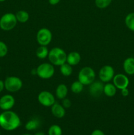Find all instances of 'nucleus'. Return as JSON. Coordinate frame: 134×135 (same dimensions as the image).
I'll return each instance as SVG.
<instances>
[{
	"mask_svg": "<svg viewBox=\"0 0 134 135\" xmlns=\"http://www.w3.org/2000/svg\"><path fill=\"white\" fill-rule=\"evenodd\" d=\"M125 24L129 30L134 32V12L127 15L125 18Z\"/></svg>",
	"mask_w": 134,
	"mask_h": 135,
	"instance_id": "obj_20",
	"label": "nucleus"
},
{
	"mask_svg": "<svg viewBox=\"0 0 134 135\" xmlns=\"http://www.w3.org/2000/svg\"><path fill=\"white\" fill-rule=\"evenodd\" d=\"M34 135H45V134L43 132H38V133H35Z\"/></svg>",
	"mask_w": 134,
	"mask_h": 135,
	"instance_id": "obj_32",
	"label": "nucleus"
},
{
	"mask_svg": "<svg viewBox=\"0 0 134 135\" xmlns=\"http://www.w3.org/2000/svg\"><path fill=\"white\" fill-rule=\"evenodd\" d=\"M60 0H49V3L51 5H55L60 2Z\"/></svg>",
	"mask_w": 134,
	"mask_h": 135,
	"instance_id": "obj_30",
	"label": "nucleus"
},
{
	"mask_svg": "<svg viewBox=\"0 0 134 135\" xmlns=\"http://www.w3.org/2000/svg\"><path fill=\"white\" fill-rule=\"evenodd\" d=\"M51 113L56 118H63L65 115L66 111L61 104L55 102L51 106Z\"/></svg>",
	"mask_w": 134,
	"mask_h": 135,
	"instance_id": "obj_13",
	"label": "nucleus"
},
{
	"mask_svg": "<svg viewBox=\"0 0 134 135\" xmlns=\"http://www.w3.org/2000/svg\"><path fill=\"white\" fill-rule=\"evenodd\" d=\"M15 104L14 98L11 94H5L0 98V109L3 111L11 110Z\"/></svg>",
	"mask_w": 134,
	"mask_h": 135,
	"instance_id": "obj_11",
	"label": "nucleus"
},
{
	"mask_svg": "<svg viewBox=\"0 0 134 135\" xmlns=\"http://www.w3.org/2000/svg\"><path fill=\"white\" fill-rule=\"evenodd\" d=\"M91 135H105V134L101 130H99V129H95V130H94L93 132H92L91 134Z\"/></svg>",
	"mask_w": 134,
	"mask_h": 135,
	"instance_id": "obj_28",
	"label": "nucleus"
},
{
	"mask_svg": "<svg viewBox=\"0 0 134 135\" xmlns=\"http://www.w3.org/2000/svg\"><path fill=\"white\" fill-rule=\"evenodd\" d=\"M15 15L7 13L0 18V28L4 31H9L14 28L17 23Z\"/></svg>",
	"mask_w": 134,
	"mask_h": 135,
	"instance_id": "obj_3",
	"label": "nucleus"
},
{
	"mask_svg": "<svg viewBox=\"0 0 134 135\" xmlns=\"http://www.w3.org/2000/svg\"><path fill=\"white\" fill-rule=\"evenodd\" d=\"M5 88L10 92H15L20 90L22 87V81L20 78L14 76H8L4 81Z\"/></svg>",
	"mask_w": 134,
	"mask_h": 135,
	"instance_id": "obj_6",
	"label": "nucleus"
},
{
	"mask_svg": "<svg viewBox=\"0 0 134 135\" xmlns=\"http://www.w3.org/2000/svg\"><path fill=\"white\" fill-rule=\"evenodd\" d=\"M112 0H95V5L99 9H105L111 3Z\"/></svg>",
	"mask_w": 134,
	"mask_h": 135,
	"instance_id": "obj_25",
	"label": "nucleus"
},
{
	"mask_svg": "<svg viewBox=\"0 0 134 135\" xmlns=\"http://www.w3.org/2000/svg\"><path fill=\"white\" fill-rule=\"evenodd\" d=\"M104 84L102 81H93L89 84V94L93 97L97 98L103 93Z\"/></svg>",
	"mask_w": 134,
	"mask_h": 135,
	"instance_id": "obj_12",
	"label": "nucleus"
},
{
	"mask_svg": "<svg viewBox=\"0 0 134 135\" xmlns=\"http://www.w3.org/2000/svg\"><path fill=\"white\" fill-rule=\"evenodd\" d=\"M38 100L39 104L45 107H51L55 103L53 95L49 91H42L38 94Z\"/></svg>",
	"mask_w": 134,
	"mask_h": 135,
	"instance_id": "obj_8",
	"label": "nucleus"
},
{
	"mask_svg": "<svg viewBox=\"0 0 134 135\" xmlns=\"http://www.w3.org/2000/svg\"><path fill=\"white\" fill-rule=\"evenodd\" d=\"M63 131L61 127L57 125H53L48 130V135H62Z\"/></svg>",
	"mask_w": 134,
	"mask_h": 135,
	"instance_id": "obj_24",
	"label": "nucleus"
},
{
	"mask_svg": "<svg viewBox=\"0 0 134 135\" xmlns=\"http://www.w3.org/2000/svg\"><path fill=\"white\" fill-rule=\"evenodd\" d=\"M48 58L52 65L60 66L66 62L67 55L60 47H53L49 51Z\"/></svg>",
	"mask_w": 134,
	"mask_h": 135,
	"instance_id": "obj_2",
	"label": "nucleus"
},
{
	"mask_svg": "<svg viewBox=\"0 0 134 135\" xmlns=\"http://www.w3.org/2000/svg\"><path fill=\"white\" fill-rule=\"evenodd\" d=\"M16 18L18 22H22V23H24V22H27L29 19V14L28 12L25 11L21 10L17 12L15 14Z\"/></svg>",
	"mask_w": 134,
	"mask_h": 135,
	"instance_id": "obj_21",
	"label": "nucleus"
},
{
	"mask_svg": "<svg viewBox=\"0 0 134 135\" xmlns=\"http://www.w3.org/2000/svg\"><path fill=\"white\" fill-rule=\"evenodd\" d=\"M40 125V121L38 118H32L29 120L25 125V129L27 131H34L38 129Z\"/></svg>",
	"mask_w": 134,
	"mask_h": 135,
	"instance_id": "obj_18",
	"label": "nucleus"
},
{
	"mask_svg": "<svg viewBox=\"0 0 134 135\" xmlns=\"http://www.w3.org/2000/svg\"><path fill=\"white\" fill-rule=\"evenodd\" d=\"M62 105H63L64 108H69L72 105V102H71V101L69 99L65 98L63 99V101H62Z\"/></svg>",
	"mask_w": 134,
	"mask_h": 135,
	"instance_id": "obj_27",
	"label": "nucleus"
},
{
	"mask_svg": "<svg viewBox=\"0 0 134 135\" xmlns=\"http://www.w3.org/2000/svg\"><path fill=\"white\" fill-rule=\"evenodd\" d=\"M23 135H31V134H23Z\"/></svg>",
	"mask_w": 134,
	"mask_h": 135,
	"instance_id": "obj_34",
	"label": "nucleus"
},
{
	"mask_svg": "<svg viewBox=\"0 0 134 135\" xmlns=\"http://www.w3.org/2000/svg\"><path fill=\"white\" fill-rule=\"evenodd\" d=\"M36 38L38 44L40 46H47L52 40V33L48 28H43L38 30Z\"/></svg>",
	"mask_w": 134,
	"mask_h": 135,
	"instance_id": "obj_7",
	"label": "nucleus"
},
{
	"mask_svg": "<svg viewBox=\"0 0 134 135\" xmlns=\"http://www.w3.org/2000/svg\"><path fill=\"white\" fill-rule=\"evenodd\" d=\"M5 88V84H4V81L0 80V92H2Z\"/></svg>",
	"mask_w": 134,
	"mask_h": 135,
	"instance_id": "obj_31",
	"label": "nucleus"
},
{
	"mask_svg": "<svg viewBox=\"0 0 134 135\" xmlns=\"http://www.w3.org/2000/svg\"><path fill=\"white\" fill-rule=\"evenodd\" d=\"M81 60V55L77 51H72L67 55L66 63L72 66L78 64Z\"/></svg>",
	"mask_w": 134,
	"mask_h": 135,
	"instance_id": "obj_15",
	"label": "nucleus"
},
{
	"mask_svg": "<svg viewBox=\"0 0 134 135\" xmlns=\"http://www.w3.org/2000/svg\"><path fill=\"white\" fill-rule=\"evenodd\" d=\"M112 80L113 84L115 86L116 88L120 90L127 88L130 84V80L127 76L122 73L114 75Z\"/></svg>",
	"mask_w": 134,
	"mask_h": 135,
	"instance_id": "obj_10",
	"label": "nucleus"
},
{
	"mask_svg": "<svg viewBox=\"0 0 134 135\" xmlns=\"http://www.w3.org/2000/svg\"><path fill=\"white\" fill-rule=\"evenodd\" d=\"M72 65H69L66 62L65 63L60 66V71L63 75L65 76H69L72 73Z\"/></svg>",
	"mask_w": 134,
	"mask_h": 135,
	"instance_id": "obj_22",
	"label": "nucleus"
},
{
	"mask_svg": "<svg viewBox=\"0 0 134 135\" xmlns=\"http://www.w3.org/2000/svg\"><path fill=\"white\" fill-rule=\"evenodd\" d=\"M49 50L47 47L45 46H40L37 48L35 51V55L39 59H45L49 55Z\"/></svg>",
	"mask_w": 134,
	"mask_h": 135,
	"instance_id": "obj_19",
	"label": "nucleus"
},
{
	"mask_svg": "<svg viewBox=\"0 0 134 135\" xmlns=\"http://www.w3.org/2000/svg\"><path fill=\"white\" fill-rule=\"evenodd\" d=\"M123 69L127 75H134V58L130 57L125 59L123 63Z\"/></svg>",
	"mask_w": 134,
	"mask_h": 135,
	"instance_id": "obj_14",
	"label": "nucleus"
},
{
	"mask_svg": "<svg viewBox=\"0 0 134 135\" xmlns=\"http://www.w3.org/2000/svg\"><path fill=\"white\" fill-rule=\"evenodd\" d=\"M20 124L19 116L13 111H3L0 114V127L4 130L12 131L19 127Z\"/></svg>",
	"mask_w": 134,
	"mask_h": 135,
	"instance_id": "obj_1",
	"label": "nucleus"
},
{
	"mask_svg": "<svg viewBox=\"0 0 134 135\" xmlns=\"http://www.w3.org/2000/svg\"><path fill=\"white\" fill-rule=\"evenodd\" d=\"M0 134H1V131H0Z\"/></svg>",
	"mask_w": 134,
	"mask_h": 135,
	"instance_id": "obj_36",
	"label": "nucleus"
},
{
	"mask_svg": "<svg viewBox=\"0 0 134 135\" xmlns=\"http://www.w3.org/2000/svg\"><path fill=\"white\" fill-rule=\"evenodd\" d=\"M95 79V71L90 67H83L78 73V80L84 85H89Z\"/></svg>",
	"mask_w": 134,
	"mask_h": 135,
	"instance_id": "obj_4",
	"label": "nucleus"
},
{
	"mask_svg": "<svg viewBox=\"0 0 134 135\" xmlns=\"http://www.w3.org/2000/svg\"><path fill=\"white\" fill-rule=\"evenodd\" d=\"M0 71H1V67H0Z\"/></svg>",
	"mask_w": 134,
	"mask_h": 135,
	"instance_id": "obj_35",
	"label": "nucleus"
},
{
	"mask_svg": "<svg viewBox=\"0 0 134 135\" xmlns=\"http://www.w3.org/2000/svg\"><path fill=\"white\" fill-rule=\"evenodd\" d=\"M36 73L37 75L41 79H49L55 73V68L51 63H42L37 67Z\"/></svg>",
	"mask_w": 134,
	"mask_h": 135,
	"instance_id": "obj_5",
	"label": "nucleus"
},
{
	"mask_svg": "<svg viewBox=\"0 0 134 135\" xmlns=\"http://www.w3.org/2000/svg\"><path fill=\"white\" fill-rule=\"evenodd\" d=\"M8 53L7 46L5 42L0 41V57H4Z\"/></svg>",
	"mask_w": 134,
	"mask_h": 135,
	"instance_id": "obj_26",
	"label": "nucleus"
},
{
	"mask_svg": "<svg viewBox=\"0 0 134 135\" xmlns=\"http://www.w3.org/2000/svg\"><path fill=\"white\" fill-rule=\"evenodd\" d=\"M5 0H0V2H3V1H5Z\"/></svg>",
	"mask_w": 134,
	"mask_h": 135,
	"instance_id": "obj_33",
	"label": "nucleus"
},
{
	"mask_svg": "<svg viewBox=\"0 0 134 135\" xmlns=\"http://www.w3.org/2000/svg\"><path fill=\"white\" fill-rule=\"evenodd\" d=\"M84 84L80 83L79 80L74 81L70 87V89L72 92L74 94H80L82 92L84 89Z\"/></svg>",
	"mask_w": 134,
	"mask_h": 135,
	"instance_id": "obj_23",
	"label": "nucleus"
},
{
	"mask_svg": "<svg viewBox=\"0 0 134 135\" xmlns=\"http://www.w3.org/2000/svg\"><path fill=\"white\" fill-rule=\"evenodd\" d=\"M114 76V69L110 65H104L100 69L99 76L102 83H109Z\"/></svg>",
	"mask_w": 134,
	"mask_h": 135,
	"instance_id": "obj_9",
	"label": "nucleus"
},
{
	"mask_svg": "<svg viewBox=\"0 0 134 135\" xmlns=\"http://www.w3.org/2000/svg\"><path fill=\"white\" fill-rule=\"evenodd\" d=\"M116 89L114 84L112 83H106L104 85L103 92L108 97H112L116 93Z\"/></svg>",
	"mask_w": 134,
	"mask_h": 135,
	"instance_id": "obj_17",
	"label": "nucleus"
},
{
	"mask_svg": "<svg viewBox=\"0 0 134 135\" xmlns=\"http://www.w3.org/2000/svg\"><path fill=\"white\" fill-rule=\"evenodd\" d=\"M56 97L60 100L66 98L68 94V88L64 84H60L56 87V91H55Z\"/></svg>",
	"mask_w": 134,
	"mask_h": 135,
	"instance_id": "obj_16",
	"label": "nucleus"
},
{
	"mask_svg": "<svg viewBox=\"0 0 134 135\" xmlns=\"http://www.w3.org/2000/svg\"><path fill=\"white\" fill-rule=\"evenodd\" d=\"M120 90L121 94H122V96H124V97H126V96H127L129 95V90L127 89V88H123V89Z\"/></svg>",
	"mask_w": 134,
	"mask_h": 135,
	"instance_id": "obj_29",
	"label": "nucleus"
}]
</instances>
